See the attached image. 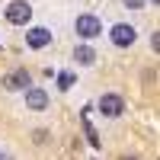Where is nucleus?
I'll return each instance as SVG.
<instances>
[{
	"label": "nucleus",
	"instance_id": "obj_1",
	"mask_svg": "<svg viewBox=\"0 0 160 160\" xmlns=\"http://www.w3.org/2000/svg\"><path fill=\"white\" fill-rule=\"evenodd\" d=\"M3 16H7L10 26H26L32 19V3L29 0H10L7 10H3Z\"/></svg>",
	"mask_w": 160,
	"mask_h": 160
},
{
	"label": "nucleus",
	"instance_id": "obj_12",
	"mask_svg": "<svg viewBox=\"0 0 160 160\" xmlns=\"http://www.w3.org/2000/svg\"><path fill=\"white\" fill-rule=\"evenodd\" d=\"M122 160H138V157H122Z\"/></svg>",
	"mask_w": 160,
	"mask_h": 160
},
{
	"label": "nucleus",
	"instance_id": "obj_11",
	"mask_svg": "<svg viewBox=\"0 0 160 160\" xmlns=\"http://www.w3.org/2000/svg\"><path fill=\"white\" fill-rule=\"evenodd\" d=\"M151 48H154V51H157V55H160V29H157V32L151 35Z\"/></svg>",
	"mask_w": 160,
	"mask_h": 160
},
{
	"label": "nucleus",
	"instance_id": "obj_14",
	"mask_svg": "<svg viewBox=\"0 0 160 160\" xmlns=\"http://www.w3.org/2000/svg\"><path fill=\"white\" fill-rule=\"evenodd\" d=\"M154 3H160V0H154Z\"/></svg>",
	"mask_w": 160,
	"mask_h": 160
},
{
	"label": "nucleus",
	"instance_id": "obj_9",
	"mask_svg": "<svg viewBox=\"0 0 160 160\" xmlns=\"http://www.w3.org/2000/svg\"><path fill=\"white\" fill-rule=\"evenodd\" d=\"M58 87H61V90H71V87H74V74L61 71V74H58Z\"/></svg>",
	"mask_w": 160,
	"mask_h": 160
},
{
	"label": "nucleus",
	"instance_id": "obj_2",
	"mask_svg": "<svg viewBox=\"0 0 160 160\" xmlns=\"http://www.w3.org/2000/svg\"><path fill=\"white\" fill-rule=\"evenodd\" d=\"M74 32H77L80 38H87V42H90V38H96V35L102 32V22L93 16V13H80V16L74 19Z\"/></svg>",
	"mask_w": 160,
	"mask_h": 160
},
{
	"label": "nucleus",
	"instance_id": "obj_13",
	"mask_svg": "<svg viewBox=\"0 0 160 160\" xmlns=\"http://www.w3.org/2000/svg\"><path fill=\"white\" fill-rule=\"evenodd\" d=\"M0 160H13V157H0Z\"/></svg>",
	"mask_w": 160,
	"mask_h": 160
},
{
	"label": "nucleus",
	"instance_id": "obj_6",
	"mask_svg": "<svg viewBox=\"0 0 160 160\" xmlns=\"http://www.w3.org/2000/svg\"><path fill=\"white\" fill-rule=\"evenodd\" d=\"M26 106H29L32 112H45L48 109V93L38 90V87H29L26 90Z\"/></svg>",
	"mask_w": 160,
	"mask_h": 160
},
{
	"label": "nucleus",
	"instance_id": "obj_10",
	"mask_svg": "<svg viewBox=\"0 0 160 160\" xmlns=\"http://www.w3.org/2000/svg\"><path fill=\"white\" fill-rule=\"evenodd\" d=\"M122 3H125V10H141L148 0H122Z\"/></svg>",
	"mask_w": 160,
	"mask_h": 160
},
{
	"label": "nucleus",
	"instance_id": "obj_5",
	"mask_svg": "<svg viewBox=\"0 0 160 160\" xmlns=\"http://www.w3.org/2000/svg\"><path fill=\"white\" fill-rule=\"evenodd\" d=\"M32 83V77H29V71H10V74H3V80H0V87L3 90H10V93H16V90H26Z\"/></svg>",
	"mask_w": 160,
	"mask_h": 160
},
{
	"label": "nucleus",
	"instance_id": "obj_7",
	"mask_svg": "<svg viewBox=\"0 0 160 160\" xmlns=\"http://www.w3.org/2000/svg\"><path fill=\"white\" fill-rule=\"evenodd\" d=\"M26 45L29 48H45V45H51V32L45 26H35L32 32H26Z\"/></svg>",
	"mask_w": 160,
	"mask_h": 160
},
{
	"label": "nucleus",
	"instance_id": "obj_8",
	"mask_svg": "<svg viewBox=\"0 0 160 160\" xmlns=\"http://www.w3.org/2000/svg\"><path fill=\"white\" fill-rule=\"evenodd\" d=\"M74 61L83 64V68H90V64H96V51H93L90 45H77L74 48Z\"/></svg>",
	"mask_w": 160,
	"mask_h": 160
},
{
	"label": "nucleus",
	"instance_id": "obj_3",
	"mask_svg": "<svg viewBox=\"0 0 160 160\" xmlns=\"http://www.w3.org/2000/svg\"><path fill=\"white\" fill-rule=\"evenodd\" d=\"M96 109H99L106 118H122V115H125V99L118 96V93H102L99 102H96Z\"/></svg>",
	"mask_w": 160,
	"mask_h": 160
},
{
	"label": "nucleus",
	"instance_id": "obj_4",
	"mask_svg": "<svg viewBox=\"0 0 160 160\" xmlns=\"http://www.w3.org/2000/svg\"><path fill=\"white\" fill-rule=\"evenodd\" d=\"M109 38H112V45H115V48H128V45H135L138 29H135L131 22H115L112 29H109Z\"/></svg>",
	"mask_w": 160,
	"mask_h": 160
},
{
	"label": "nucleus",
	"instance_id": "obj_15",
	"mask_svg": "<svg viewBox=\"0 0 160 160\" xmlns=\"http://www.w3.org/2000/svg\"><path fill=\"white\" fill-rule=\"evenodd\" d=\"M0 157H3V154H0Z\"/></svg>",
	"mask_w": 160,
	"mask_h": 160
}]
</instances>
